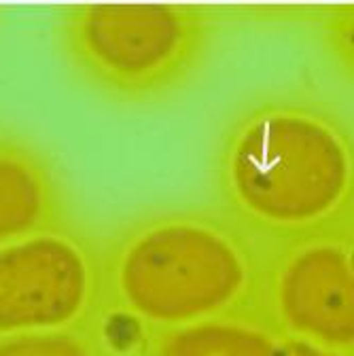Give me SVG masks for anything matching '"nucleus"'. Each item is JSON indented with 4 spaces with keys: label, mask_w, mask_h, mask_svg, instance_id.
I'll use <instances>...</instances> for the list:
<instances>
[{
    "label": "nucleus",
    "mask_w": 354,
    "mask_h": 356,
    "mask_svg": "<svg viewBox=\"0 0 354 356\" xmlns=\"http://www.w3.org/2000/svg\"><path fill=\"white\" fill-rule=\"evenodd\" d=\"M218 17L191 5H74L60 13L66 62L100 94L157 102L185 87L208 60Z\"/></svg>",
    "instance_id": "obj_3"
},
{
    "label": "nucleus",
    "mask_w": 354,
    "mask_h": 356,
    "mask_svg": "<svg viewBox=\"0 0 354 356\" xmlns=\"http://www.w3.org/2000/svg\"><path fill=\"white\" fill-rule=\"evenodd\" d=\"M100 327L0 337V356H111Z\"/></svg>",
    "instance_id": "obj_8"
},
{
    "label": "nucleus",
    "mask_w": 354,
    "mask_h": 356,
    "mask_svg": "<svg viewBox=\"0 0 354 356\" xmlns=\"http://www.w3.org/2000/svg\"><path fill=\"white\" fill-rule=\"evenodd\" d=\"M325 38L335 60L354 74V7L329 13L325 19Z\"/></svg>",
    "instance_id": "obj_9"
},
{
    "label": "nucleus",
    "mask_w": 354,
    "mask_h": 356,
    "mask_svg": "<svg viewBox=\"0 0 354 356\" xmlns=\"http://www.w3.org/2000/svg\"><path fill=\"white\" fill-rule=\"evenodd\" d=\"M216 189L250 238H319L354 202V145L314 106L261 102L223 134Z\"/></svg>",
    "instance_id": "obj_1"
},
{
    "label": "nucleus",
    "mask_w": 354,
    "mask_h": 356,
    "mask_svg": "<svg viewBox=\"0 0 354 356\" xmlns=\"http://www.w3.org/2000/svg\"><path fill=\"white\" fill-rule=\"evenodd\" d=\"M68 220V197L54 163L34 147L0 136V246Z\"/></svg>",
    "instance_id": "obj_6"
},
{
    "label": "nucleus",
    "mask_w": 354,
    "mask_h": 356,
    "mask_svg": "<svg viewBox=\"0 0 354 356\" xmlns=\"http://www.w3.org/2000/svg\"><path fill=\"white\" fill-rule=\"evenodd\" d=\"M276 356H354V352L333 350L325 346H316L295 337H280Z\"/></svg>",
    "instance_id": "obj_10"
},
{
    "label": "nucleus",
    "mask_w": 354,
    "mask_h": 356,
    "mask_svg": "<svg viewBox=\"0 0 354 356\" xmlns=\"http://www.w3.org/2000/svg\"><path fill=\"white\" fill-rule=\"evenodd\" d=\"M102 246L72 220L0 246V337L100 327Z\"/></svg>",
    "instance_id": "obj_4"
},
{
    "label": "nucleus",
    "mask_w": 354,
    "mask_h": 356,
    "mask_svg": "<svg viewBox=\"0 0 354 356\" xmlns=\"http://www.w3.org/2000/svg\"><path fill=\"white\" fill-rule=\"evenodd\" d=\"M106 309L143 331L252 318L265 263L227 214L163 210L119 227L106 246Z\"/></svg>",
    "instance_id": "obj_2"
},
{
    "label": "nucleus",
    "mask_w": 354,
    "mask_h": 356,
    "mask_svg": "<svg viewBox=\"0 0 354 356\" xmlns=\"http://www.w3.org/2000/svg\"><path fill=\"white\" fill-rule=\"evenodd\" d=\"M252 318L280 337L354 352V248L319 236L265 265Z\"/></svg>",
    "instance_id": "obj_5"
},
{
    "label": "nucleus",
    "mask_w": 354,
    "mask_h": 356,
    "mask_svg": "<svg viewBox=\"0 0 354 356\" xmlns=\"http://www.w3.org/2000/svg\"><path fill=\"white\" fill-rule=\"evenodd\" d=\"M280 335L255 318H216L189 327L145 331L136 356H276Z\"/></svg>",
    "instance_id": "obj_7"
}]
</instances>
